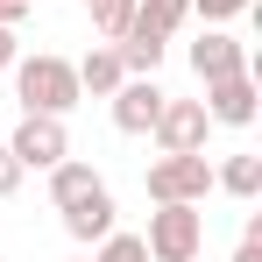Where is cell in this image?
Segmentation results:
<instances>
[{"instance_id":"1","label":"cell","mask_w":262,"mask_h":262,"mask_svg":"<svg viewBox=\"0 0 262 262\" xmlns=\"http://www.w3.org/2000/svg\"><path fill=\"white\" fill-rule=\"evenodd\" d=\"M14 99H21V114H71L85 92H78V64L71 57H57V50H36V57H14Z\"/></svg>"},{"instance_id":"2","label":"cell","mask_w":262,"mask_h":262,"mask_svg":"<svg viewBox=\"0 0 262 262\" xmlns=\"http://www.w3.org/2000/svg\"><path fill=\"white\" fill-rule=\"evenodd\" d=\"M142 184H149V199H156V206H206V191H213V163H206V149L156 156Z\"/></svg>"},{"instance_id":"3","label":"cell","mask_w":262,"mask_h":262,"mask_svg":"<svg viewBox=\"0 0 262 262\" xmlns=\"http://www.w3.org/2000/svg\"><path fill=\"white\" fill-rule=\"evenodd\" d=\"M142 248H149V262H199V248H206V213H199V206H156Z\"/></svg>"},{"instance_id":"4","label":"cell","mask_w":262,"mask_h":262,"mask_svg":"<svg viewBox=\"0 0 262 262\" xmlns=\"http://www.w3.org/2000/svg\"><path fill=\"white\" fill-rule=\"evenodd\" d=\"M7 149H14V163H21V170H50V163H64V156H71V135H64L57 114H21L14 135H7Z\"/></svg>"},{"instance_id":"5","label":"cell","mask_w":262,"mask_h":262,"mask_svg":"<svg viewBox=\"0 0 262 262\" xmlns=\"http://www.w3.org/2000/svg\"><path fill=\"white\" fill-rule=\"evenodd\" d=\"M199 106H206V121H213V128H255V114H262L255 71H234V78H213Z\"/></svg>"},{"instance_id":"6","label":"cell","mask_w":262,"mask_h":262,"mask_svg":"<svg viewBox=\"0 0 262 262\" xmlns=\"http://www.w3.org/2000/svg\"><path fill=\"white\" fill-rule=\"evenodd\" d=\"M156 142H163V156H184V149H206V135H213V121H206V106L199 99H170L163 92V106H156Z\"/></svg>"},{"instance_id":"7","label":"cell","mask_w":262,"mask_h":262,"mask_svg":"<svg viewBox=\"0 0 262 262\" xmlns=\"http://www.w3.org/2000/svg\"><path fill=\"white\" fill-rule=\"evenodd\" d=\"M191 71H199V85H213V78L255 71V64H248V43H241V36H227V29H199V43H191Z\"/></svg>"},{"instance_id":"8","label":"cell","mask_w":262,"mask_h":262,"mask_svg":"<svg viewBox=\"0 0 262 262\" xmlns=\"http://www.w3.org/2000/svg\"><path fill=\"white\" fill-rule=\"evenodd\" d=\"M106 106H114V128L121 135H149L156 128V106H163V85L156 78H121L106 92Z\"/></svg>"},{"instance_id":"9","label":"cell","mask_w":262,"mask_h":262,"mask_svg":"<svg viewBox=\"0 0 262 262\" xmlns=\"http://www.w3.org/2000/svg\"><path fill=\"white\" fill-rule=\"evenodd\" d=\"M57 213H64V234H71V241H106V234H114V191L92 184L85 199H71V206H57Z\"/></svg>"},{"instance_id":"10","label":"cell","mask_w":262,"mask_h":262,"mask_svg":"<svg viewBox=\"0 0 262 262\" xmlns=\"http://www.w3.org/2000/svg\"><path fill=\"white\" fill-rule=\"evenodd\" d=\"M121 78H128V64H121V50H114V43H92L85 57H78V92H85V99H106Z\"/></svg>"},{"instance_id":"11","label":"cell","mask_w":262,"mask_h":262,"mask_svg":"<svg viewBox=\"0 0 262 262\" xmlns=\"http://www.w3.org/2000/svg\"><path fill=\"white\" fill-rule=\"evenodd\" d=\"M121 64H128V78H156V64H163V50H170V36H156V29H142V21H128V36H121Z\"/></svg>"},{"instance_id":"12","label":"cell","mask_w":262,"mask_h":262,"mask_svg":"<svg viewBox=\"0 0 262 262\" xmlns=\"http://www.w3.org/2000/svg\"><path fill=\"white\" fill-rule=\"evenodd\" d=\"M50 206H71V199H85L92 184H106V177L92 170V163H78V156H64V163H50Z\"/></svg>"},{"instance_id":"13","label":"cell","mask_w":262,"mask_h":262,"mask_svg":"<svg viewBox=\"0 0 262 262\" xmlns=\"http://www.w3.org/2000/svg\"><path fill=\"white\" fill-rule=\"evenodd\" d=\"M213 191H234V199H255V191H262V156H255V149L227 156V163L213 170Z\"/></svg>"},{"instance_id":"14","label":"cell","mask_w":262,"mask_h":262,"mask_svg":"<svg viewBox=\"0 0 262 262\" xmlns=\"http://www.w3.org/2000/svg\"><path fill=\"white\" fill-rule=\"evenodd\" d=\"M135 21L156 29V36H177V29L191 21V0H135Z\"/></svg>"},{"instance_id":"15","label":"cell","mask_w":262,"mask_h":262,"mask_svg":"<svg viewBox=\"0 0 262 262\" xmlns=\"http://www.w3.org/2000/svg\"><path fill=\"white\" fill-rule=\"evenodd\" d=\"M85 14H92V36L99 43H121L128 21H135V0H85Z\"/></svg>"},{"instance_id":"16","label":"cell","mask_w":262,"mask_h":262,"mask_svg":"<svg viewBox=\"0 0 262 262\" xmlns=\"http://www.w3.org/2000/svg\"><path fill=\"white\" fill-rule=\"evenodd\" d=\"M92 262H149V248H142V234H121V227H114V234L99 241Z\"/></svg>"},{"instance_id":"17","label":"cell","mask_w":262,"mask_h":262,"mask_svg":"<svg viewBox=\"0 0 262 262\" xmlns=\"http://www.w3.org/2000/svg\"><path fill=\"white\" fill-rule=\"evenodd\" d=\"M248 7H255V0H191V14H199L206 29H227V21H234V14H248Z\"/></svg>"},{"instance_id":"18","label":"cell","mask_w":262,"mask_h":262,"mask_svg":"<svg viewBox=\"0 0 262 262\" xmlns=\"http://www.w3.org/2000/svg\"><path fill=\"white\" fill-rule=\"evenodd\" d=\"M21 163H14V149H7V142H0V199H14V191H21Z\"/></svg>"},{"instance_id":"19","label":"cell","mask_w":262,"mask_h":262,"mask_svg":"<svg viewBox=\"0 0 262 262\" xmlns=\"http://www.w3.org/2000/svg\"><path fill=\"white\" fill-rule=\"evenodd\" d=\"M234 262H262V220H248V227H241V248H234Z\"/></svg>"},{"instance_id":"20","label":"cell","mask_w":262,"mask_h":262,"mask_svg":"<svg viewBox=\"0 0 262 262\" xmlns=\"http://www.w3.org/2000/svg\"><path fill=\"white\" fill-rule=\"evenodd\" d=\"M14 57H21V36H14V29H0V78L14 71Z\"/></svg>"},{"instance_id":"21","label":"cell","mask_w":262,"mask_h":262,"mask_svg":"<svg viewBox=\"0 0 262 262\" xmlns=\"http://www.w3.org/2000/svg\"><path fill=\"white\" fill-rule=\"evenodd\" d=\"M21 14H29V7H21V0H0V29H14V21H21Z\"/></svg>"},{"instance_id":"22","label":"cell","mask_w":262,"mask_h":262,"mask_svg":"<svg viewBox=\"0 0 262 262\" xmlns=\"http://www.w3.org/2000/svg\"><path fill=\"white\" fill-rule=\"evenodd\" d=\"M21 7H36V0H21Z\"/></svg>"}]
</instances>
